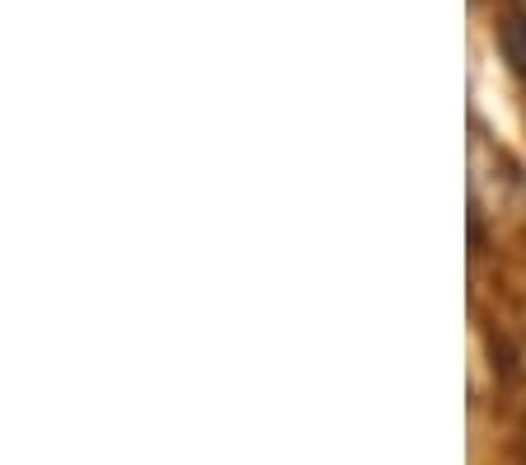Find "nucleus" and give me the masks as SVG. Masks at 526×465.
<instances>
[{
    "label": "nucleus",
    "instance_id": "obj_1",
    "mask_svg": "<svg viewBox=\"0 0 526 465\" xmlns=\"http://www.w3.org/2000/svg\"><path fill=\"white\" fill-rule=\"evenodd\" d=\"M508 57L512 66L526 76V0H512V19H508Z\"/></svg>",
    "mask_w": 526,
    "mask_h": 465
}]
</instances>
